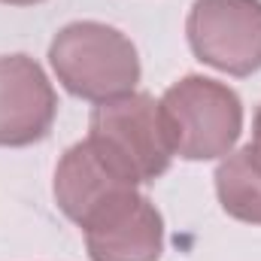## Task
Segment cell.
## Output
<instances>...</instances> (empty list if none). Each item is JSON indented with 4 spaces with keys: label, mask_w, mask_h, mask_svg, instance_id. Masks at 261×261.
Here are the masks:
<instances>
[{
    "label": "cell",
    "mask_w": 261,
    "mask_h": 261,
    "mask_svg": "<svg viewBox=\"0 0 261 261\" xmlns=\"http://www.w3.org/2000/svg\"><path fill=\"white\" fill-rule=\"evenodd\" d=\"M49 61L70 94L107 103L125 97L140 82V58L128 37L100 21H73L49 46Z\"/></svg>",
    "instance_id": "6da1fadb"
},
{
    "label": "cell",
    "mask_w": 261,
    "mask_h": 261,
    "mask_svg": "<svg viewBox=\"0 0 261 261\" xmlns=\"http://www.w3.org/2000/svg\"><path fill=\"white\" fill-rule=\"evenodd\" d=\"M158 103L173 152L186 161L222 158L240 140L243 103L225 82L192 73L173 82Z\"/></svg>",
    "instance_id": "7a4b0ae2"
},
{
    "label": "cell",
    "mask_w": 261,
    "mask_h": 261,
    "mask_svg": "<svg viewBox=\"0 0 261 261\" xmlns=\"http://www.w3.org/2000/svg\"><path fill=\"white\" fill-rule=\"evenodd\" d=\"M88 140L128 176L130 182H155L173 161V143L164 128L161 103L152 94L130 91L97 103L91 113Z\"/></svg>",
    "instance_id": "3957f363"
},
{
    "label": "cell",
    "mask_w": 261,
    "mask_h": 261,
    "mask_svg": "<svg viewBox=\"0 0 261 261\" xmlns=\"http://www.w3.org/2000/svg\"><path fill=\"white\" fill-rule=\"evenodd\" d=\"M186 34L203 64L231 76L261 70V0H195Z\"/></svg>",
    "instance_id": "277c9868"
},
{
    "label": "cell",
    "mask_w": 261,
    "mask_h": 261,
    "mask_svg": "<svg viewBox=\"0 0 261 261\" xmlns=\"http://www.w3.org/2000/svg\"><path fill=\"white\" fill-rule=\"evenodd\" d=\"M82 231L91 261H158L164 249L161 213L137 189L100 206Z\"/></svg>",
    "instance_id": "5b68a950"
},
{
    "label": "cell",
    "mask_w": 261,
    "mask_h": 261,
    "mask_svg": "<svg viewBox=\"0 0 261 261\" xmlns=\"http://www.w3.org/2000/svg\"><path fill=\"white\" fill-rule=\"evenodd\" d=\"M58 97L43 67L28 55L0 58V146L40 143L55 122Z\"/></svg>",
    "instance_id": "8992f818"
},
{
    "label": "cell",
    "mask_w": 261,
    "mask_h": 261,
    "mask_svg": "<svg viewBox=\"0 0 261 261\" xmlns=\"http://www.w3.org/2000/svg\"><path fill=\"white\" fill-rule=\"evenodd\" d=\"M130 189H137V182H130L91 140L70 146L55 167V200L79 228L100 206Z\"/></svg>",
    "instance_id": "52a82bcc"
},
{
    "label": "cell",
    "mask_w": 261,
    "mask_h": 261,
    "mask_svg": "<svg viewBox=\"0 0 261 261\" xmlns=\"http://www.w3.org/2000/svg\"><path fill=\"white\" fill-rule=\"evenodd\" d=\"M216 192L231 219L261 225V146L249 143L225 155L216 170Z\"/></svg>",
    "instance_id": "ba28073f"
},
{
    "label": "cell",
    "mask_w": 261,
    "mask_h": 261,
    "mask_svg": "<svg viewBox=\"0 0 261 261\" xmlns=\"http://www.w3.org/2000/svg\"><path fill=\"white\" fill-rule=\"evenodd\" d=\"M252 143L261 146V107H258V113H255V122H252Z\"/></svg>",
    "instance_id": "9c48e42d"
},
{
    "label": "cell",
    "mask_w": 261,
    "mask_h": 261,
    "mask_svg": "<svg viewBox=\"0 0 261 261\" xmlns=\"http://www.w3.org/2000/svg\"><path fill=\"white\" fill-rule=\"evenodd\" d=\"M0 3H9V6H34V3H43V0H0Z\"/></svg>",
    "instance_id": "30bf717a"
}]
</instances>
